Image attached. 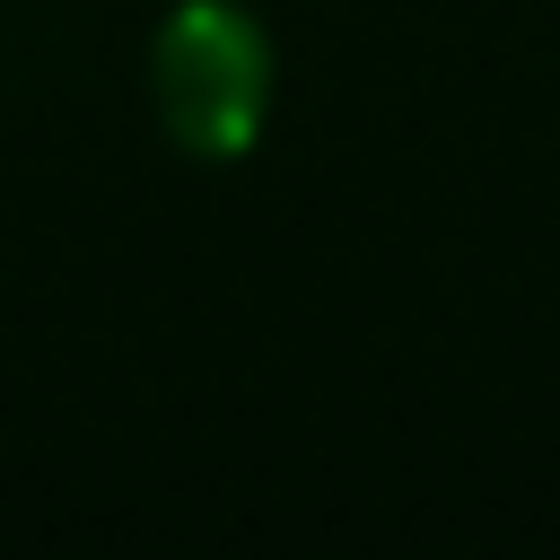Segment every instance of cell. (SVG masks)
<instances>
[{
  "label": "cell",
  "mask_w": 560,
  "mask_h": 560,
  "mask_svg": "<svg viewBox=\"0 0 560 560\" xmlns=\"http://www.w3.org/2000/svg\"><path fill=\"white\" fill-rule=\"evenodd\" d=\"M158 114L184 158H245L271 114V35L236 0H184L149 52Z\"/></svg>",
  "instance_id": "cell-1"
}]
</instances>
